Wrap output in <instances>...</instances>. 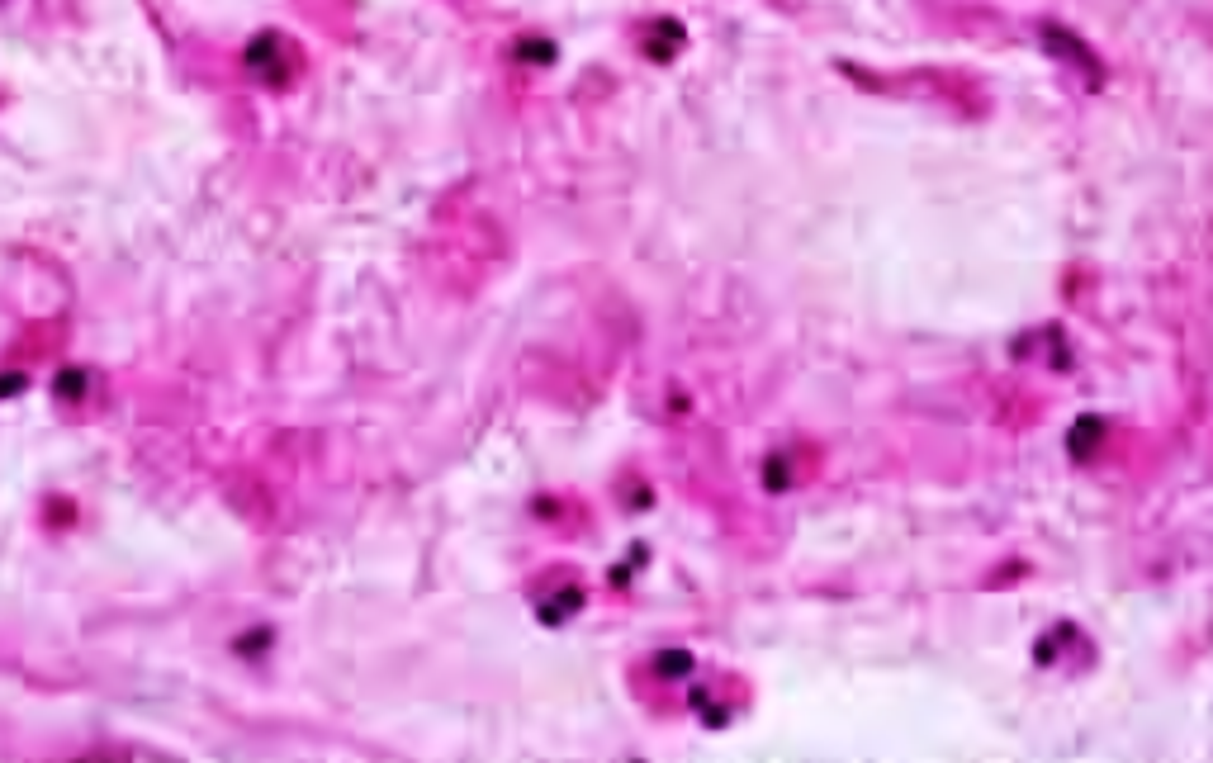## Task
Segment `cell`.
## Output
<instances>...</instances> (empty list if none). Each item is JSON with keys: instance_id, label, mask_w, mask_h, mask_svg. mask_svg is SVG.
I'll use <instances>...</instances> for the list:
<instances>
[{"instance_id": "1", "label": "cell", "mask_w": 1213, "mask_h": 763, "mask_svg": "<svg viewBox=\"0 0 1213 763\" xmlns=\"http://www.w3.org/2000/svg\"><path fill=\"white\" fill-rule=\"evenodd\" d=\"M280 53H285V38L266 29V34H256L252 43H247V67H252L261 81H280V76L290 72V62H285Z\"/></svg>"}, {"instance_id": "2", "label": "cell", "mask_w": 1213, "mask_h": 763, "mask_svg": "<svg viewBox=\"0 0 1213 763\" xmlns=\"http://www.w3.org/2000/svg\"><path fill=\"white\" fill-rule=\"evenodd\" d=\"M683 24L678 19H654L650 29H645V57H654V62H669L678 48H683Z\"/></svg>"}, {"instance_id": "3", "label": "cell", "mask_w": 1213, "mask_h": 763, "mask_svg": "<svg viewBox=\"0 0 1213 763\" xmlns=\"http://www.w3.org/2000/svg\"><path fill=\"white\" fill-rule=\"evenodd\" d=\"M579 607H583V593H579V588H564V593H555V598L541 607V621H545V626H560V621L574 617Z\"/></svg>"}, {"instance_id": "4", "label": "cell", "mask_w": 1213, "mask_h": 763, "mask_svg": "<svg viewBox=\"0 0 1213 763\" xmlns=\"http://www.w3.org/2000/svg\"><path fill=\"white\" fill-rule=\"evenodd\" d=\"M1100 436H1105V422H1100V418H1081V422H1076V427H1071V436H1067L1071 455H1076V460H1086V455H1090V446H1095Z\"/></svg>"}, {"instance_id": "5", "label": "cell", "mask_w": 1213, "mask_h": 763, "mask_svg": "<svg viewBox=\"0 0 1213 763\" xmlns=\"http://www.w3.org/2000/svg\"><path fill=\"white\" fill-rule=\"evenodd\" d=\"M517 57H522V62H555V48L541 43V38H522V43H517Z\"/></svg>"}, {"instance_id": "6", "label": "cell", "mask_w": 1213, "mask_h": 763, "mask_svg": "<svg viewBox=\"0 0 1213 763\" xmlns=\"http://www.w3.org/2000/svg\"><path fill=\"white\" fill-rule=\"evenodd\" d=\"M57 394H62V399H81V394H86V375H81V370H62V375H57Z\"/></svg>"}, {"instance_id": "7", "label": "cell", "mask_w": 1213, "mask_h": 763, "mask_svg": "<svg viewBox=\"0 0 1213 763\" xmlns=\"http://www.w3.org/2000/svg\"><path fill=\"white\" fill-rule=\"evenodd\" d=\"M659 669H664V673H688V669H692V659H688V654L673 650V654H664V659H659Z\"/></svg>"}, {"instance_id": "8", "label": "cell", "mask_w": 1213, "mask_h": 763, "mask_svg": "<svg viewBox=\"0 0 1213 763\" xmlns=\"http://www.w3.org/2000/svg\"><path fill=\"white\" fill-rule=\"evenodd\" d=\"M19 389H24V375H0V399H10Z\"/></svg>"}, {"instance_id": "9", "label": "cell", "mask_w": 1213, "mask_h": 763, "mask_svg": "<svg viewBox=\"0 0 1213 763\" xmlns=\"http://www.w3.org/2000/svg\"><path fill=\"white\" fill-rule=\"evenodd\" d=\"M261 640H271V631H256V636H247L242 645H237V650H242V654H256V650H261Z\"/></svg>"}]
</instances>
